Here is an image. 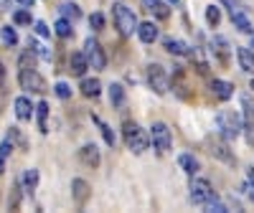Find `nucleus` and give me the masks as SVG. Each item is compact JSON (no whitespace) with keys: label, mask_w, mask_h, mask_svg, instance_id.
<instances>
[{"label":"nucleus","mask_w":254,"mask_h":213,"mask_svg":"<svg viewBox=\"0 0 254 213\" xmlns=\"http://www.w3.org/2000/svg\"><path fill=\"white\" fill-rule=\"evenodd\" d=\"M18 81H20V87H23L26 92H36V94H44L46 92V81L44 76H41L36 71V63H33V51L23 53L20 56V63H18Z\"/></svg>","instance_id":"1"},{"label":"nucleus","mask_w":254,"mask_h":213,"mask_svg":"<svg viewBox=\"0 0 254 213\" xmlns=\"http://www.w3.org/2000/svg\"><path fill=\"white\" fill-rule=\"evenodd\" d=\"M125 145L127 150L135 153V155H142L147 147H150V135H147L145 130H140V127L135 122H125Z\"/></svg>","instance_id":"2"},{"label":"nucleus","mask_w":254,"mask_h":213,"mask_svg":"<svg viewBox=\"0 0 254 213\" xmlns=\"http://www.w3.org/2000/svg\"><path fill=\"white\" fill-rule=\"evenodd\" d=\"M112 18H115V26H117V31L122 33V36H132V33H137V15L127 8V5H122V3H115L112 5Z\"/></svg>","instance_id":"3"},{"label":"nucleus","mask_w":254,"mask_h":213,"mask_svg":"<svg viewBox=\"0 0 254 213\" xmlns=\"http://www.w3.org/2000/svg\"><path fill=\"white\" fill-rule=\"evenodd\" d=\"M216 127H219V132H221V137H224L226 142L237 140V137L242 135V119H239L237 112L221 109V112L216 114Z\"/></svg>","instance_id":"4"},{"label":"nucleus","mask_w":254,"mask_h":213,"mask_svg":"<svg viewBox=\"0 0 254 213\" xmlns=\"http://www.w3.org/2000/svg\"><path fill=\"white\" fill-rule=\"evenodd\" d=\"M150 142H153V147H155L158 153H168V150H171L173 135H171V130H168V124L155 122V124L150 127Z\"/></svg>","instance_id":"5"},{"label":"nucleus","mask_w":254,"mask_h":213,"mask_svg":"<svg viewBox=\"0 0 254 213\" xmlns=\"http://www.w3.org/2000/svg\"><path fill=\"white\" fill-rule=\"evenodd\" d=\"M84 56H87L89 66L97 69V71H102L104 66H107V53H104L99 41H94V38H87V44H84Z\"/></svg>","instance_id":"6"},{"label":"nucleus","mask_w":254,"mask_h":213,"mask_svg":"<svg viewBox=\"0 0 254 213\" xmlns=\"http://www.w3.org/2000/svg\"><path fill=\"white\" fill-rule=\"evenodd\" d=\"M214 198H216V193H214V188H211L208 180L196 178L193 183H190V201H193L196 206H206V203H211Z\"/></svg>","instance_id":"7"},{"label":"nucleus","mask_w":254,"mask_h":213,"mask_svg":"<svg viewBox=\"0 0 254 213\" xmlns=\"http://www.w3.org/2000/svg\"><path fill=\"white\" fill-rule=\"evenodd\" d=\"M147 84L155 94H165L168 92V74L160 63H150L147 66Z\"/></svg>","instance_id":"8"},{"label":"nucleus","mask_w":254,"mask_h":213,"mask_svg":"<svg viewBox=\"0 0 254 213\" xmlns=\"http://www.w3.org/2000/svg\"><path fill=\"white\" fill-rule=\"evenodd\" d=\"M206 147H208L211 158H216V160H221L226 165H237V158H234V153L229 150L226 140H206Z\"/></svg>","instance_id":"9"},{"label":"nucleus","mask_w":254,"mask_h":213,"mask_svg":"<svg viewBox=\"0 0 254 213\" xmlns=\"http://www.w3.org/2000/svg\"><path fill=\"white\" fill-rule=\"evenodd\" d=\"M89 196H92V185L87 180H81V178L71 180V198H74L76 206H84L89 201Z\"/></svg>","instance_id":"10"},{"label":"nucleus","mask_w":254,"mask_h":213,"mask_svg":"<svg viewBox=\"0 0 254 213\" xmlns=\"http://www.w3.org/2000/svg\"><path fill=\"white\" fill-rule=\"evenodd\" d=\"M242 132L247 135L249 147H254V106L244 102V119H242Z\"/></svg>","instance_id":"11"},{"label":"nucleus","mask_w":254,"mask_h":213,"mask_svg":"<svg viewBox=\"0 0 254 213\" xmlns=\"http://www.w3.org/2000/svg\"><path fill=\"white\" fill-rule=\"evenodd\" d=\"M79 160L87 165V167H99L102 158H99V150H97V145H84L81 150H79Z\"/></svg>","instance_id":"12"},{"label":"nucleus","mask_w":254,"mask_h":213,"mask_svg":"<svg viewBox=\"0 0 254 213\" xmlns=\"http://www.w3.org/2000/svg\"><path fill=\"white\" fill-rule=\"evenodd\" d=\"M87 69H89V61H87V56H84V51L69 56V71H71V76H84Z\"/></svg>","instance_id":"13"},{"label":"nucleus","mask_w":254,"mask_h":213,"mask_svg":"<svg viewBox=\"0 0 254 213\" xmlns=\"http://www.w3.org/2000/svg\"><path fill=\"white\" fill-rule=\"evenodd\" d=\"M13 106H15V117H18L20 122H28V119H31V114H33V109H36V106L31 104V99H28V97H18Z\"/></svg>","instance_id":"14"},{"label":"nucleus","mask_w":254,"mask_h":213,"mask_svg":"<svg viewBox=\"0 0 254 213\" xmlns=\"http://www.w3.org/2000/svg\"><path fill=\"white\" fill-rule=\"evenodd\" d=\"M231 20H234V26H237L242 33H254V26H252V20L247 18V13H244V10L231 8Z\"/></svg>","instance_id":"15"},{"label":"nucleus","mask_w":254,"mask_h":213,"mask_svg":"<svg viewBox=\"0 0 254 213\" xmlns=\"http://www.w3.org/2000/svg\"><path fill=\"white\" fill-rule=\"evenodd\" d=\"M211 92H214L221 102H226V99L234 97V87H231L229 81H221V79H214V81H211Z\"/></svg>","instance_id":"16"},{"label":"nucleus","mask_w":254,"mask_h":213,"mask_svg":"<svg viewBox=\"0 0 254 213\" xmlns=\"http://www.w3.org/2000/svg\"><path fill=\"white\" fill-rule=\"evenodd\" d=\"M237 58H239V66H242L247 74H254V53H252L247 46H239V49H237Z\"/></svg>","instance_id":"17"},{"label":"nucleus","mask_w":254,"mask_h":213,"mask_svg":"<svg viewBox=\"0 0 254 213\" xmlns=\"http://www.w3.org/2000/svg\"><path fill=\"white\" fill-rule=\"evenodd\" d=\"M137 36H140L142 44H153V41L158 38V26L150 23V20H147V23H140L137 26Z\"/></svg>","instance_id":"18"},{"label":"nucleus","mask_w":254,"mask_h":213,"mask_svg":"<svg viewBox=\"0 0 254 213\" xmlns=\"http://www.w3.org/2000/svg\"><path fill=\"white\" fill-rule=\"evenodd\" d=\"M178 165H181V170L183 173H188V175H196L198 170H201V165H198V160L190 155V153H186V155H181L178 158Z\"/></svg>","instance_id":"19"},{"label":"nucleus","mask_w":254,"mask_h":213,"mask_svg":"<svg viewBox=\"0 0 254 213\" xmlns=\"http://www.w3.org/2000/svg\"><path fill=\"white\" fill-rule=\"evenodd\" d=\"M211 49H214V53L219 56L221 63H229V44H226V38L216 36L214 41H211Z\"/></svg>","instance_id":"20"},{"label":"nucleus","mask_w":254,"mask_h":213,"mask_svg":"<svg viewBox=\"0 0 254 213\" xmlns=\"http://www.w3.org/2000/svg\"><path fill=\"white\" fill-rule=\"evenodd\" d=\"M163 46H165L168 53H176V56H186V53H188V46L183 44L181 38H165Z\"/></svg>","instance_id":"21"},{"label":"nucleus","mask_w":254,"mask_h":213,"mask_svg":"<svg viewBox=\"0 0 254 213\" xmlns=\"http://www.w3.org/2000/svg\"><path fill=\"white\" fill-rule=\"evenodd\" d=\"M36 117H38V130L46 135L49 132V122H46L49 119V104L46 102H38L36 104Z\"/></svg>","instance_id":"22"},{"label":"nucleus","mask_w":254,"mask_h":213,"mask_svg":"<svg viewBox=\"0 0 254 213\" xmlns=\"http://www.w3.org/2000/svg\"><path fill=\"white\" fill-rule=\"evenodd\" d=\"M79 89H81L84 97H92V99H94V97H99V92H102V84H99V79H84Z\"/></svg>","instance_id":"23"},{"label":"nucleus","mask_w":254,"mask_h":213,"mask_svg":"<svg viewBox=\"0 0 254 213\" xmlns=\"http://www.w3.org/2000/svg\"><path fill=\"white\" fill-rule=\"evenodd\" d=\"M20 185H23L26 193H33L36 185H38V170H36V167H28L26 173H23V180H20Z\"/></svg>","instance_id":"24"},{"label":"nucleus","mask_w":254,"mask_h":213,"mask_svg":"<svg viewBox=\"0 0 254 213\" xmlns=\"http://www.w3.org/2000/svg\"><path fill=\"white\" fill-rule=\"evenodd\" d=\"M54 33H56L59 38H71V36H74L71 20H69V18H59L56 23H54Z\"/></svg>","instance_id":"25"},{"label":"nucleus","mask_w":254,"mask_h":213,"mask_svg":"<svg viewBox=\"0 0 254 213\" xmlns=\"http://www.w3.org/2000/svg\"><path fill=\"white\" fill-rule=\"evenodd\" d=\"M0 41H3L5 46H15V44H18V33H15V28L3 26V28H0Z\"/></svg>","instance_id":"26"},{"label":"nucleus","mask_w":254,"mask_h":213,"mask_svg":"<svg viewBox=\"0 0 254 213\" xmlns=\"http://www.w3.org/2000/svg\"><path fill=\"white\" fill-rule=\"evenodd\" d=\"M110 102H112V106H122L125 104V89L120 87V84H112L110 87Z\"/></svg>","instance_id":"27"},{"label":"nucleus","mask_w":254,"mask_h":213,"mask_svg":"<svg viewBox=\"0 0 254 213\" xmlns=\"http://www.w3.org/2000/svg\"><path fill=\"white\" fill-rule=\"evenodd\" d=\"M206 20H208V26H219V23H221V10H219V5H208V8H206Z\"/></svg>","instance_id":"28"},{"label":"nucleus","mask_w":254,"mask_h":213,"mask_svg":"<svg viewBox=\"0 0 254 213\" xmlns=\"http://www.w3.org/2000/svg\"><path fill=\"white\" fill-rule=\"evenodd\" d=\"M61 13H64V18H69V20H76L79 15H81V10L74 5V3H66V5H61Z\"/></svg>","instance_id":"29"},{"label":"nucleus","mask_w":254,"mask_h":213,"mask_svg":"<svg viewBox=\"0 0 254 213\" xmlns=\"http://www.w3.org/2000/svg\"><path fill=\"white\" fill-rule=\"evenodd\" d=\"M13 20L18 26H31V13L28 10H15L13 13Z\"/></svg>","instance_id":"30"},{"label":"nucleus","mask_w":254,"mask_h":213,"mask_svg":"<svg viewBox=\"0 0 254 213\" xmlns=\"http://www.w3.org/2000/svg\"><path fill=\"white\" fill-rule=\"evenodd\" d=\"M54 89H56V97L59 99H69L71 97V87H69V84H64V81H59Z\"/></svg>","instance_id":"31"},{"label":"nucleus","mask_w":254,"mask_h":213,"mask_svg":"<svg viewBox=\"0 0 254 213\" xmlns=\"http://www.w3.org/2000/svg\"><path fill=\"white\" fill-rule=\"evenodd\" d=\"M18 203H20V183H15L10 190V211H18Z\"/></svg>","instance_id":"32"},{"label":"nucleus","mask_w":254,"mask_h":213,"mask_svg":"<svg viewBox=\"0 0 254 213\" xmlns=\"http://www.w3.org/2000/svg\"><path fill=\"white\" fill-rule=\"evenodd\" d=\"M31 51L36 53V56H41V58H46V61H51V51H46L41 44H36V41H31Z\"/></svg>","instance_id":"33"},{"label":"nucleus","mask_w":254,"mask_h":213,"mask_svg":"<svg viewBox=\"0 0 254 213\" xmlns=\"http://www.w3.org/2000/svg\"><path fill=\"white\" fill-rule=\"evenodd\" d=\"M8 137H10V142H18L20 147H26V140H23V135H20V130H18V127H10Z\"/></svg>","instance_id":"34"},{"label":"nucleus","mask_w":254,"mask_h":213,"mask_svg":"<svg viewBox=\"0 0 254 213\" xmlns=\"http://www.w3.org/2000/svg\"><path fill=\"white\" fill-rule=\"evenodd\" d=\"M89 23H92V28H94V31H102V28H104V15H102V13H92Z\"/></svg>","instance_id":"35"},{"label":"nucleus","mask_w":254,"mask_h":213,"mask_svg":"<svg viewBox=\"0 0 254 213\" xmlns=\"http://www.w3.org/2000/svg\"><path fill=\"white\" fill-rule=\"evenodd\" d=\"M33 31H36V36H41V38H49V36H51V31H49V26L44 23V20H38V23L33 26Z\"/></svg>","instance_id":"36"},{"label":"nucleus","mask_w":254,"mask_h":213,"mask_svg":"<svg viewBox=\"0 0 254 213\" xmlns=\"http://www.w3.org/2000/svg\"><path fill=\"white\" fill-rule=\"evenodd\" d=\"M97 122H99V119H97ZM99 127H102L104 142H107V145H115V135H112V130H110V127H107V124H102V122H99Z\"/></svg>","instance_id":"37"},{"label":"nucleus","mask_w":254,"mask_h":213,"mask_svg":"<svg viewBox=\"0 0 254 213\" xmlns=\"http://www.w3.org/2000/svg\"><path fill=\"white\" fill-rule=\"evenodd\" d=\"M153 10H155L158 18H168V5H163V3H153Z\"/></svg>","instance_id":"38"},{"label":"nucleus","mask_w":254,"mask_h":213,"mask_svg":"<svg viewBox=\"0 0 254 213\" xmlns=\"http://www.w3.org/2000/svg\"><path fill=\"white\" fill-rule=\"evenodd\" d=\"M206 206H208V211H216V213H226V208H224V206H221V203H219L216 198L211 201V203H206Z\"/></svg>","instance_id":"39"},{"label":"nucleus","mask_w":254,"mask_h":213,"mask_svg":"<svg viewBox=\"0 0 254 213\" xmlns=\"http://www.w3.org/2000/svg\"><path fill=\"white\" fill-rule=\"evenodd\" d=\"M247 190H249V196H252V201H254V173L247 175Z\"/></svg>","instance_id":"40"},{"label":"nucleus","mask_w":254,"mask_h":213,"mask_svg":"<svg viewBox=\"0 0 254 213\" xmlns=\"http://www.w3.org/2000/svg\"><path fill=\"white\" fill-rule=\"evenodd\" d=\"M3 81H5V66H3V61H0V87H3Z\"/></svg>","instance_id":"41"},{"label":"nucleus","mask_w":254,"mask_h":213,"mask_svg":"<svg viewBox=\"0 0 254 213\" xmlns=\"http://www.w3.org/2000/svg\"><path fill=\"white\" fill-rule=\"evenodd\" d=\"M18 3L23 5V8H33V3H36V0H18Z\"/></svg>","instance_id":"42"},{"label":"nucleus","mask_w":254,"mask_h":213,"mask_svg":"<svg viewBox=\"0 0 254 213\" xmlns=\"http://www.w3.org/2000/svg\"><path fill=\"white\" fill-rule=\"evenodd\" d=\"M0 8H3V10H5V8H10V0H0Z\"/></svg>","instance_id":"43"},{"label":"nucleus","mask_w":254,"mask_h":213,"mask_svg":"<svg viewBox=\"0 0 254 213\" xmlns=\"http://www.w3.org/2000/svg\"><path fill=\"white\" fill-rule=\"evenodd\" d=\"M168 3H171V5H178V3H181V0H168Z\"/></svg>","instance_id":"44"}]
</instances>
